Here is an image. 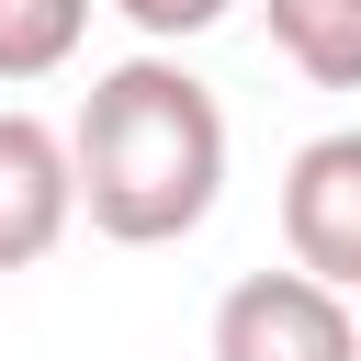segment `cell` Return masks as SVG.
<instances>
[{
	"label": "cell",
	"instance_id": "obj_3",
	"mask_svg": "<svg viewBox=\"0 0 361 361\" xmlns=\"http://www.w3.org/2000/svg\"><path fill=\"white\" fill-rule=\"evenodd\" d=\"M282 248H293L305 282L361 293V124L293 147V169H282Z\"/></svg>",
	"mask_w": 361,
	"mask_h": 361
},
{
	"label": "cell",
	"instance_id": "obj_2",
	"mask_svg": "<svg viewBox=\"0 0 361 361\" xmlns=\"http://www.w3.org/2000/svg\"><path fill=\"white\" fill-rule=\"evenodd\" d=\"M214 361H361V316L305 271H248L214 305Z\"/></svg>",
	"mask_w": 361,
	"mask_h": 361
},
{
	"label": "cell",
	"instance_id": "obj_1",
	"mask_svg": "<svg viewBox=\"0 0 361 361\" xmlns=\"http://www.w3.org/2000/svg\"><path fill=\"white\" fill-rule=\"evenodd\" d=\"M68 169H79V214L113 248H169L226 192V102L180 56H124L90 79L68 124Z\"/></svg>",
	"mask_w": 361,
	"mask_h": 361
},
{
	"label": "cell",
	"instance_id": "obj_6",
	"mask_svg": "<svg viewBox=\"0 0 361 361\" xmlns=\"http://www.w3.org/2000/svg\"><path fill=\"white\" fill-rule=\"evenodd\" d=\"M90 34V0H0V90L23 79H56Z\"/></svg>",
	"mask_w": 361,
	"mask_h": 361
},
{
	"label": "cell",
	"instance_id": "obj_5",
	"mask_svg": "<svg viewBox=\"0 0 361 361\" xmlns=\"http://www.w3.org/2000/svg\"><path fill=\"white\" fill-rule=\"evenodd\" d=\"M271 45L316 79V90H361V0H259Z\"/></svg>",
	"mask_w": 361,
	"mask_h": 361
},
{
	"label": "cell",
	"instance_id": "obj_4",
	"mask_svg": "<svg viewBox=\"0 0 361 361\" xmlns=\"http://www.w3.org/2000/svg\"><path fill=\"white\" fill-rule=\"evenodd\" d=\"M79 226V169L45 113H0V271H34Z\"/></svg>",
	"mask_w": 361,
	"mask_h": 361
},
{
	"label": "cell",
	"instance_id": "obj_7",
	"mask_svg": "<svg viewBox=\"0 0 361 361\" xmlns=\"http://www.w3.org/2000/svg\"><path fill=\"white\" fill-rule=\"evenodd\" d=\"M113 11H124V23L147 34V45H192V34H214V23L237 11V0H113Z\"/></svg>",
	"mask_w": 361,
	"mask_h": 361
}]
</instances>
